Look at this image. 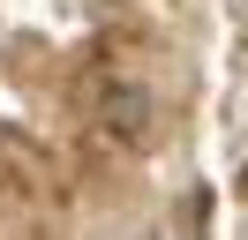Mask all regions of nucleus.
Listing matches in <instances>:
<instances>
[{"mask_svg": "<svg viewBox=\"0 0 248 240\" xmlns=\"http://www.w3.org/2000/svg\"><path fill=\"white\" fill-rule=\"evenodd\" d=\"M98 105H106V128H121V135H143V128H151V98H143L136 83H106Z\"/></svg>", "mask_w": 248, "mask_h": 240, "instance_id": "obj_1", "label": "nucleus"}]
</instances>
